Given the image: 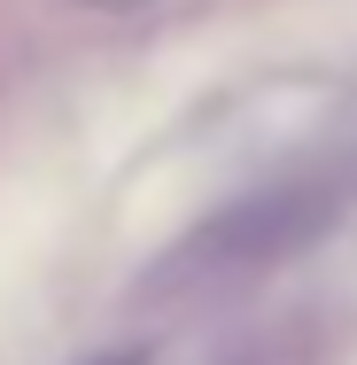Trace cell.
<instances>
[{
  "label": "cell",
  "instance_id": "3957f363",
  "mask_svg": "<svg viewBox=\"0 0 357 365\" xmlns=\"http://www.w3.org/2000/svg\"><path fill=\"white\" fill-rule=\"evenodd\" d=\"M86 365H148L140 350H101V358H86Z\"/></svg>",
  "mask_w": 357,
  "mask_h": 365
},
{
  "label": "cell",
  "instance_id": "6da1fadb",
  "mask_svg": "<svg viewBox=\"0 0 357 365\" xmlns=\"http://www.w3.org/2000/svg\"><path fill=\"white\" fill-rule=\"evenodd\" d=\"M326 210H334V202H326V195H303V187L257 195V202H233V210L210 218L187 249H171V257H163L155 295L195 288V280H233V272H249V264H272V257H287L295 241H311Z\"/></svg>",
  "mask_w": 357,
  "mask_h": 365
},
{
  "label": "cell",
  "instance_id": "7a4b0ae2",
  "mask_svg": "<svg viewBox=\"0 0 357 365\" xmlns=\"http://www.w3.org/2000/svg\"><path fill=\"white\" fill-rule=\"evenodd\" d=\"M55 8H71V16H148L155 0H55Z\"/></svg>",
  "mask_w": 357,
  "mask_h": 365
},
{
  "label": "cell",
  "instance_id": "277c9868",
  "mask_svg": "<svg viewBox=\"0 0 357 365\" xmlns=\"http://www.w3.org/2000/svg\"><path fill=\"white\" fill-rule=\"evenodd\" d=\"M257 365H272V358H257Z\"/></svg>",
  "mask_w": 357,
  "mask_h": 365
}]
</instances>
